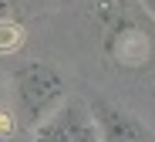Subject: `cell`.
Here are the masks:
<instances>
[{"label": "cell", "mask_w": 155, "mask_h": 142, "mask_svg": "<svg viewBox=\"0 0 155 142\" xmlns=\"http://www.w3.org/2000/svg\"><path fill=\"white\" fill-rule=\"evenodd\" d=\"M31 142H61V135H58V129H54V122H44V125H37L34 132H31Z\"/></svg>", "instance_id": "6"}, {"label": "cell", "mask_w": 155, "mask_h": 142, "mask_svg": "<svg viewBox=\"0 0 155 142\" xmlns=\"http://www.w3.org/2000/svg\"><path fill=\"white\" fill-rule=\"evenodd\" d=\"M88 112L98 125L101 142H155V132L138 115H132L128 108H121L108 98H94L88 105Z\"/></svg>", "instance_id": "3"}, {"label": "cell", "mask_w": 155, "mask_h": 142, "mask_svg": "<svg viewBox=\"0 0 155 142\" xmlns=\"http://www.w3.org/2000/svg\"><path fill=\"white\" fill-rule=\"evenodd\" d=\"M108 58L121 68H142L155 54V17L142 0H91Z\"/></svg>", "instance_id": "1"}, {"label": "cell", "mask_w": 155, "mask_h": 142, "mask_svg": "<svg viewBox=\"0 0 155 142\" xmlns=\"http://www.w3.org/2000/svg\"><path fill=\"white\" fill-rule=\"evenodd\" d=\"M68 102V81L51 61H24L10 78V108L20 129L34 132Z\"/></svg>", "instance_id": "2"}, {"label": "cell", "mask_w": 155, "mask_h": 142, "mask_svg": "<svg viewBox=\"0 0 155 142\" xmlns=\"http://www.w3.org/2000/svg\"><path fill=\"white\" fill-rule=\"evenodd\" d=\"M51 122H54L61 142H101L98 135V125L91 119L88 105H78V102H64L54 115H51Z\"/></svg>", "instance_id": "4"}, {"label": "cell", "mask_w": 155, "mask_h": 142, "mask_svg": "<svg viewBox=\"0 0 155 142\" xmlns=\"http://www.w3.org/2000/svg\"><path fill=\"white\" fill-rule=\"evenodd\" d=\"M17 119H14V108H10V95H7V81L0 78V139L14 135Z\"/></svg>", "instance_id": "5"}]
</instances>
